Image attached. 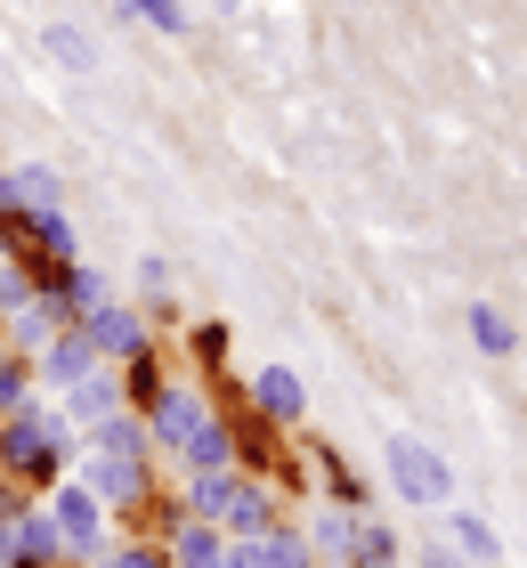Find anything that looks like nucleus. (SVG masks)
<instances>
[{
    "mask_svg": "<svg viewBox=\"0 0 527 568\" xmlns=\"http://www.w3.org/2000/svg\"><path fill=\"white\" fill-rule=\"evenodd\" d=\"M179 560H188V568H220V560H211V536H188V545H179Z\"/></svg>",
    "mask_w": 527,
    "mask_h": 568,
    "instance_id": "5",
    "label": "nucleus"
},
{
    "mask_svg": "<svg viewBox=\"0 0 527 568\" xmlns=\"http://www.w3.org/2000/svg\"><path fill=\"white\" fill-rule=\"evenodd\" d=\"M389 471H398V487H406L414 504H438L446 487H455V479H446V463H438L430 447H414V438H398V447H389Z\"/></svg>",
    "mask_w": 527,
    "mask_h": 568,
    "instance_id": "1",
    "label": "nucleus"
},
{
    "mask_svg": "<svg viewBox=\"0 0 527 568\" xmlns=\"http://www.w3.org/2000/svg\"><path fill=\"white\" fill-rule=\"evenodd\" d=\"M455 536H463V545H470V552H479V560H495V536H487L479 520H470V511H463V520H455Z\"/></svg>",
    "mask_w": 527,
    "mask_h": 568,
    "instance_id": "4",
    "label": "nucleus"
},
{
    "mask_svg": "<svg viewBox=\"0 0 527 568\" xmlns=\"http://www.w3.org/2000/svg\"><path fill=\"white\" fill-rule=\"evenodd\" d=\"M470 333H479V349H487V357H511V349H519V333H511L504 317H495V308H487V301H479V308H470Z\"/></svg>",
    "mask_w": 527,
    "mask_h": 568,
    "instance_id": "2",
    "label": "nucleus"
},
{
    "mask_svg": "<svg viewBox=\"0 0 527 568\" xmlns=\"http://www.w3.org/2000/svg\"><path fill=\"white\" fill-rule=\"evenodd\" d=\"M130 568H146V552H130Z\"/></svg>",
    "mask_w": 527,
    "mask_h": 568,
    "instance_id": "6",
    "label": "nucleus"
},
{
    "mask_svg": "<svg viewBox=\"0 0 527 568\" xmlns=\"http://www.w3.org/2000/svg\"><path fill=\"white\" fill-rule=\"evenodd\" d=\"M260 398H268L276 415H301V390H293V382H284V374H260Z\"/></svg>",
    "mask_w": 527,
    "mask_h": 568,
    "instance_id": "3",
    "label": "nucleus"
}]
</instances>
